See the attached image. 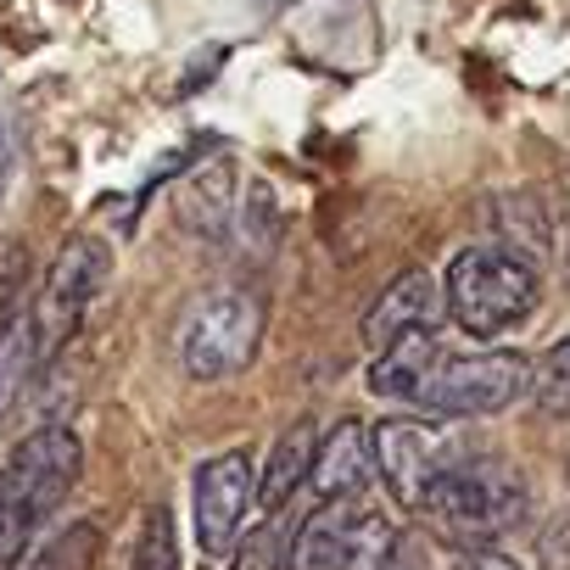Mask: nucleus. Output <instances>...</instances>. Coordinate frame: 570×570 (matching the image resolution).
I'll return each instance as SVG.
<instances>
[{
    "instance_id": "obj_14",
    "label": "nucleus",
    "mask_w": 570,
    "mask_h": 570,
    "mask_svg": "<svg viewBox=\"0 0 570 570\" xmlns=\"http://www.w3.org/2000/svg\"><path fill=\"white\" fill-rule=\"evenodd\" d=\"M525 392L537 397V409H542V414L570 420V336H564V342H553V347L537 358V370H531V386H525Z\"/></svg>"
},
{
    "instance_id": "obj_12",
    "label": "nucleus",
    "mask_w": 570,
    "mask_h": 570,
    "mask_svg": "<svg viewBox=\"0 0 570 570\" xmlns=\"http://www.w3.org/2000/svg\"><path fill=\"white\" fill-rule=\"evenodd\" d=\"M314 448H320V425L314 420H292V425L279 431V442L268 448V459L257 470V487H252V498L263 503V514H279L285 503H292V492L314 470Z\"/></svg>"
},
{
    "instance_id": "obj_11",
    "label": "nucleus",
    "mask_w": 570,
    "mask_h": 570,
    "mask_svg": "<svg viewBox=\"0 0 570 570\" xmlns=\"http://www.w3.org/2000/svg\"><path fill=\"white\" fill-rule=\"evenodd\" d=\"M431 320H436V279L425 268H409V274H397L386 285V292L375 297V308L364 314V342L381 353V347H392L409 331H431Z\"/></svg>"
},
{
    "instance_id": "obj_16",
    "label": "nucleus",
    "mask_w": 570,
    "mask_h": 570,
    "mask_svg": "<svg viewBox=\"0 0 570 570\" xmlns=\"http://www.w3.org/2000/svg\"><path fill=\"white\" fill-rule=\"evenodd\" d=\"M96 548H101V531L96 525H68L57 542H46V553L29 570H90L96 564Z\"/></svg>"
},
{
    "instance_id": "obj_20",
    "label": "nucleus",
    "mask_w": 570,
    "mask_h": 570,
    "mask_svg": "<svg viewBox=\"0 0 570 570\" xmlns=\"http://www.w3.org/2000/svg\"><path fill=\"white\" fill-rule=\"evenodd\" d=\"M381 570H431V559H425V548L420 542H397L392 553H386V564Z\"/></svg>"
},
{
    "instance_id": "obj_17",
    "label": "nucleus",
    "mask_w": 570,
    "mask_h": 570,
    "mask_svg": "<svg viewBox=\"0 0 570 570\" xmlns=\"http://www.w3.org/2000/svg\"><path fill=\"white\" fill-rule=\"evenodd\" d=\"M537 570H570V509L542 520V531H537Z\"/></svg>"
},
{
    "instance_id": "obj_7",
    "label": "nucleus",
    "mask_w": 570,
    "mask_h": 570,
    "mask_svg": "<svg viewBox=\"0 0 570 570\" xmlns=\"http://www.w3.org/2000/svg\"><path fill=\"white\" fill-rule=\"evenodd\" d=\"M370 453H375V470H381L386 492L403 509H420L425 492L436 487V475L459 459L453 442L436 425H425V420H381L370 431Z\"/></svg>"
},
{
    "instance_id": "obj_21",
    "label": "nucleus",
    "mask_w": 570,
    "mask_h": 570,
    "mask_svg": "<svg viewBox=\"0 0 570 570\" xmlns=\"http://www.w3.org/2000/svg\"><path fill=\"white\" fill-rule=\"evenodd\" d=\"M7 163L12 157H7V129H0V190H7Z\"/></svg>"
},
{
    "instance_id": "obj_1",
    "label": "nucleus",
    "mask_w": 570,
    "mask_h": 570,
    "mask_svg": "<svg viewBox=\"0 0 570 570\" xmlns=\"http://www.w3.org/2000/svg\"><path fill=\"white\" fill-rule=\"evenodd\" d=\"M79 470L85 448L68 425H40L12 448V459L0 464V570H18L29 559L46 520L68 503Z\"/></svg>"
},
{
    "instance_id": "obj_10",
    "label": "nucleus",
    "mask_w": 570,
    "mask_h": 570,
    "mask_svg": "<svg viewBox=\"0 0 570 570\" xmlns=\"http://www.w3.org/2000/svg\"><path fill=\"white\" fill-rule=\"evenodd\" d=\"M370 470H375V453H370V425L342 420V425H331V431L320 436L308 481H314L320 503H325V498H364Z\"/></svg>"
},
{
    "instance_id": "obj_3",
    "label": "nucleus",
    "mask_w": 570,
    "mask_h": 570,
    "mask_svg": "<svg viewBox=\"0 0 570 570\" xmlns=\"http://www.w3.org/2000/svg\"><path fill=\"white\" fill-rule=\"evenodd\" d=\"M420 514H431V525L459 548H487L531 514V492L503 459H453L425 492Z\"/></svg>"
},
{
    "instance_id": "obj_15",
    "label": "nucleus",
    "mask_w": 570,
    "mask_h": 570,
    "mask_svg": "<svg viewBox=\"0 0 570 570\" xmlns=\"http://www.w3.org/2000/svg\"><path fill=\"white\" fill-rule=\"evenodd\" d=\"M129 570H179V531H174V514L157 503L146 509V525L135 537V559Z\"/></svg>"
},
{
    "instance_id": "obj_6",
    "label": "nucleus",
    "mask_w": 570,
    "mask_h": 570,
    "mask_svg": "<svg viewBox=\"0 0 570 570\" xmlns=\"http://www.w3.org/2000/svg\"><path fill=\"white\" fill-rule=\"evenodd\" d=\"M525 386H531V364L520 353H498V347L492 353H442L409 403L436 420H481V414H503L509 403H520Z\"/></svg>"
},
{
    "instance_id": "obj_9",
    "label": "nucleus",
    "mask_w": 570,
    "mask_h": 570,
    "mask_svg": "<svg viewBox=\"0 0 570 570\" xmlns=\"http://www.w3.org/2000/svg\"><path fill=\"white\" fill-rule=\"evenodd\" d=\"M364 525H370L364 498H325V503H314V514L292 537L285 570H353Z\"/></svg>"
},
{
    "instance_id": "obj_22",
    "label": "nucleus",
    "mask_w": 570,
    "mask_h": 570,
    "mask_svg": "<svg viewBox=\"0 0 570 570\" xmlns=\"http://www.w3.org/2000/svg\"><path fill=\"white\" fill-rule=\"evenodd\" d=\"M7 336H12V331H0V342H7Z\"/></svg>"
},
{
    "instance_id": "obj_18",
    "label": "nucleus",
    "mask_w": 570,
    "mask_h": 570,
    "mask_svg": "<svg viewBox=\"0 0 570 570\" xmlns=\"http://www.w3.org/2000/svg\"><path fill=\"white\" fill-rule=\"evenodd\" d=\"M23 358H29V336H7L0 342V420H7L12 397H18V381H23Z\"/></svg>"
},
{
    "instance_id": "obj_13",
    "label": "nucleus",
    "mask_w": 570,
    "mask_h": 570,
    "mask_svg": "<svg viewBox=\"0 0 570 570\" xmlns=\"http://www.w3.org/2000/svg\"><path fill=\"white\" fill-rule=\"evenodd\" d=\"M442 358V342H436V331H409V336H397L392 347H381L375 353V364H370V392H381V397H414V386L431 375V364Z\"/></svg>"
},
{
    "instance_id": "obj_2",
    "label": "nucleus",
    "mask_w": 570,
    "mask_h": 570,
    "mask_svg": "<svg viewBox=\"0 0 570 570\" xmlns=\"http://www.w3.org/2000/svg\"><path fill=\"white\" fill-rule=\"evenodd\" d=\"M442 297H448V314L464 336L492 342V336L531 320V308L542 297V274L514 246H464L448 263Z\"/></svg>"
},
{
    "instance_id": "obj_4",
    "label": "nucleus",
    "mask_w": 570,
    "mask_h": 570,
    "mask_svg": "<svg viewBox=\"0 0 570 570\" xmlns=\"http://www.w3.org/2000/svg\"><path fill=\"white\" fill-rule=\"evenodd\" d=\"M107 279H112V252L101 235H68L46 285H40V297L29 308V358L35 364H51L90 320L96 297L107 292Z\"/></svg>"
},
{
    "instance_id": "obj_19",
    "label": "nucleus",
    "mask_w": 570,
    "mask_h": 570,
    "mask_svg": "<svg viewBox=\"0 0 570 570\" xmlns=\"http://www.w3.org/2000/svg\"><path fill=\"white\" fill-rule=\"evenodd\" d=\"M453 570H520V564H514L509 553H498V548L487 542V548H464Z\"/></svg>"
},
{
    "instance_id": "obj_5",
    "label": "nucleus",
    "mask_w": 570,
    "mask_h": 570,
    "mask_svg": "<svg viewBox=\"0 0 570 570\" xmlns=\"http://www.w3.org/2000/svg\"><path fill=\"white\" fill-rule=\"evenodd\" d=\"M263 342V303L246 285H218L202 292L179 320V370L190 381H235Z\"/></svg>"
},
{
    "instance_id": "obj_8",
    "label": "nucleus",
    "mask_w": 570,
    "mask_h": 570,
    "mask_svg": "<svg viewBox=\"0 0 570 570\" xmlns=\"http://www.w3.org/2000/svg\"><path fill=\"white\" fill-rule=\"evenodd\" d=\"M252 487H257V470H252V453H218L196 470V487H190V509H196V542L207 559H229L235 542H240V520H246V503H252Z\"/></svg>"
}]
</instances>
